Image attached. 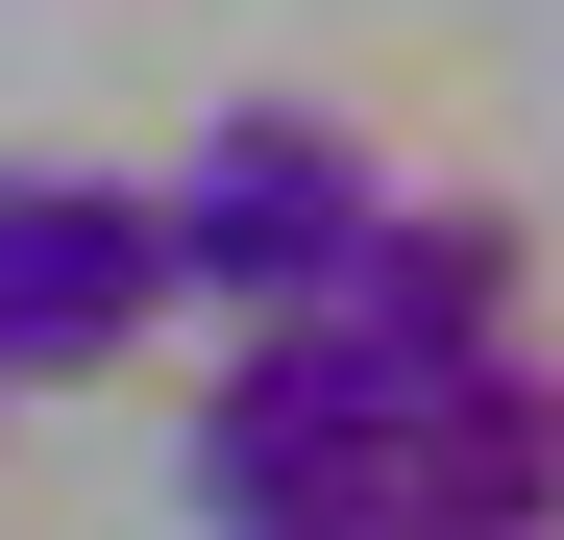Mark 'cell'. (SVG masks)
Instances as JSON below:
<instances>
[{"mask_svg": "<svg viewBox=\"0 0 564 540\" xmlns=\"http://www.w3.org/2000/svg\"><path fill=\"white\" fill-rule=\"evenodd\" d=\"M393 492H417L442 540H564V369H540V344L442 369V393H417V442H393Z\"/></svg>", "mask_w": 564, "mask_h": 540, "instance_id": "5", "label": "cell"}, {"mask_svg": "<svg viewBox=\"0 0 564 540\" xmlns=\"http://www.w3.org/2000/svg\"><path fill=\"white\" fill-rule=\"evenodd\" d=\"M368 123L344 99H221L197 148L148 172V246H172V295L197 320H295V295H344V246H368Z\"/></svg>", "mask_w": 564, "mask_h": 540, "instance_id": "1", "label": "cell"}, {"mask_svg": "<svg viewBox=\"0 0 564 540\" xmlns=\"http://www.w3.org/2000/svg\"><path fill=\"white\" fill-rule=\"evenodd\" d=\"M295 540H442V516H417L393 467H368V492H344V516H295Z\"/></svg>", "mask_w": 564, "mask_h": 540, "instance_id": "6", "label": "cell"}, {"mask_svg": "<svg viewBox=\"0 0 564 540\" xmlns=\"http://www.w3.org/2000/svg\"><path fill=\"white\" fill-rule=\"evenodd\" d=\"M172 320V246L123 172H0V393H74Z\"/></svg>", "mask_w": 564, "mask_h": 540, "instance_id": "3", "label": "cell"}, {"mask_svg": "<svg viewBox=\"0 0 564 540\" xmlns=\"http://www.w3.org/2000/svg\"><path fill=\"white\" fill-rule=\"evenodd\" d=\"M393 442H417V393L295 295V320H221V393H197V442H172V492H197L221 540H295V516H344L368 467H393Z\"/></svg>", "mask_w": 564, "mask_h": 540, "instance_id": "2", "label": "cell"}, {"mask_svg": "<svg viewBox=\"0 0 564 540\" xmlns=\"http://www.w3.org/2000/svg\"><path fill=\"white\" fill-rule=\"evenodd\" d=\"M393 393H442V369H491V344L540 320V246L491 222V197H368V246H344V295H319Z\"/></svg>", "mask_w": 564, "mask_h": 540, "instance_id": "4", "label": "cell"}]
</instances>
